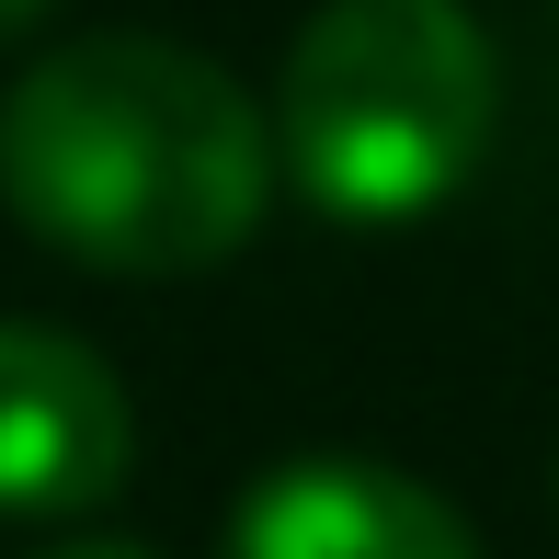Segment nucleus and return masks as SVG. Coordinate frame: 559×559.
Wrapping results in <instances>:
<instances>
[{
	"mask_svg": "<svg viewBox=\"0 0 559 559\" xmlns=\"http://www.w3.org/2000/svg\"><path fill=\"white\" fill-rule=\"evenodd\" d=\"M138 468V412L81 332L0 320V514H104Z\"/></svg>",
	"mask_w": 559,
	"mask_h": 559,
	"instance_id": "obj_3",
	"label": "nucleus"
},
{
	"mask_svg": "<svg viewBox=\"0 0 559 559\" xmlns=\"http://www.w3.org/2000/svg\"><path fill=\"white\" fill-rule=\"evenodd\" d=\"M58 0H0V35H23V23H46Z\"/></svg>",
	"mask_w": 559,
	"mask_h": 559,
	"instance_id": "obj_6",
	"label": "nucleus"
},
{
	"mask_svg": "<svg viewBox=\"0 0 559 559\" xmlns=\"http://www.w3.org/2000/svg\"><path fill=\"white\" fill-rule=\"evenodd\" d=\"M0 206L92 274H206L274 206V115L171 35H69L0 104Z\"/></svg>",
	"mask_w": 559,
	"mask_h": 559,
	"instance_id": "obj_1",
	"label": "nucleus"
},
{
	"mask_svg": "<svg viewBox=\"0 0 559 559\" xmlns=\"http://www.w3.org/2000/svg\"><path fill=\"white\" fill-rule=\"evenodd\" d=\"M46 559H148V548H115V537H81V548H46Z\"/></svg>",
	"mask_w": 559,
	"mask_h": 559,
	"instance_id": "obj_5",
	"label": "nucleus"
},
{
	"mask_svg": "<svg viewBox=\"0 0 559 559\" xmlns=\"http://www.w3.org/2000/svg\"><path fill=\"white\" fill-rule=\"evenodd\" d=\"M491 148V35L468 0H320L274 81V171L343 228L435 217Z\"/></svg>",
	"mask_w": 559,
	"mask_h": 559,
	"instance_id": "obj_2",
	"label": "nucleus"
},
{
	"mask_svg": "<svg viewBox=\"0 0 559 559\" xmlns=\"http://www.w3.org/2000/svg\"><path fill=\"white\" fill-rule=\"evenodd\" d=\"M228 559H479V537L389 456H286L240 491Z\"/></svg>",
	"mask_w": 559,
	"mask_h": 559,
	"instance_id": "obj_4",
	"label": "nucleus"
}]
</instances>
